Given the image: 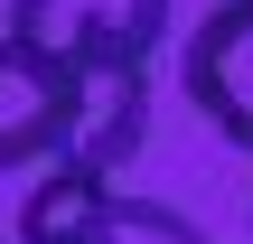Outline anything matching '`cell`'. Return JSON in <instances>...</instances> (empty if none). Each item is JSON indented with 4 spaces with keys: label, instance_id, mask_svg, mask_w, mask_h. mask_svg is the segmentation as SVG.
<instances>
[{
    "label": "cell",
    "instance_id": "3957f363",
    "mask_svg": "<svg viewBox=\"0 0 253 244\" xmlns=\"http://www.w3.org/2000/svg\"><path fill=\"white\" fill-rule=\"evenodd\" d=\"M178 85H188L197 122H207L216 141L253 150V0H216V9L197 19V38H188V56H178Z\"/></svg>",
    "mask_w": 253,
    "mask_h": 244
},
{
    "label": "cell",
    "instance_id": "7a4b0ae2",
    "mask_svg": "<svg viewBox=\"0 0 253 244\" xmlns=\"http://www.w3.org/2000/svg\"><path fill=\"white\" fill-rule=\"evenodd\" d=\"M9 38H28L56 66L84 56H150L169 38V0H9Z\"/></svg>",
    "mask_w": 253,
    "mask_h": 244
},
{
    "label": "cell",
    "instance_id": "8992f818",
    "mask_svg": "<svg viewBox=\"0 0 253 244\" xmlns=\"http://www.w3.org/2000/svg\"><path fill=\"white\" fill-rule=\"evenodd\" d=\"M103 244H207L178 207H160V197H113V216H103Z\"/></svg>",
    "mask_w": 253,
    "mask_h": 244
},
{
    "label": "cell",
    "instance_id": "6da1fadb",
    "mask_svg": "<svg viewBox=\"0 0 253 244\" xmlns=\"http://www.w3.org/2000/svg\"><path fill=\"white\" fill-rule=\"evenodd\" d=\"M75 75V113H66V150L75 169H131V150L150 141V56H84Z\"/></svg>",
    "mask_w": 253,
    "mask_h": 244
},
{
    "label": "cell",
    "instance_id": "277c9868",
    "mask_svg": "<svg viewBox=\"0 0 253 244\" xmlns=\"http://www.w3.org/2000/svg\"><path fill=\"white\" fill-rule=\"evenodd\" d=\"M66 113H75V75L0 28V169L56 160L66 150Z\"/></svg>",
    "mask_w": 253,
    "mask_h": 244
},
{
    "label": "cell",
    "instance_id": "5b68a950",
    "mask_svg": "<svg viewBox=\"0 0 253 244\" xmlns=\"http://www.w3.org/2000/svg\"><path fill=\"white\" fill-rule=\"evenodd\" d=\"M103 216H113V179L56 160V169L19 197V244H103Z\"/></svg>",
    "mask_w": 253,
    "mask_h": 244
}]
</instances>
